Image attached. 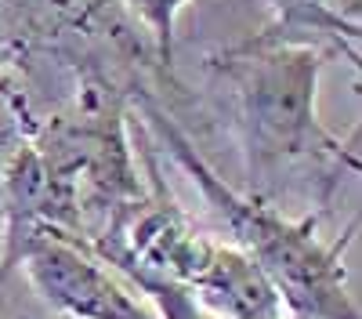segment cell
Segmentation results:
<instances>
[{
    "label": "cell",
    "mask_w": 362,
    "mask_h": 319,
    "mask_svg": "<svg viewBox=\"0 0 362 319\" xmlns=\"http://www.w3.org/2000/svg\"><path fill=\"white\" fill-rule=\"evenodd\" d=\"M326 51L264 37L261 29L206 54V76L239 145L247 192L286 211L300 199L322 214L344 178L362 170L355 141L319 116Z\"/></svg>",
    "instance_id": "1"
},
{
    "label": "cell",
    "mask_w": 362,
    "mask_h": 319,
    "mask_svg": "<svg viewBox=\"0 0 362 319\" xmlns=\"http://www.w3.org/2000/svg\"><path fill=\"white\" fill-rule=\"evenodd\" d=\"M131 105L156 149L192 178L203 203L225 232L221 240L243 250L268 276L290 319H362L348 290V269H344V250L351 247L358 221L344 228V236L326 243L319 236L322 214H290L276 203H264L250 192L232 189L203 160L189 131L177 124V116L163 105L156 91H138Z\"/></svg>",
    "instance_id": "2"
},
{
    "label": "cell",
    "mask_w": 362,
    "mask_h": 319,
    "mask_svg": "<svg viewBox=\"0 0 362 319\" xmlns=\"http://www.w3.org/2000/svg\"><path fill=\"white\" fill-rule=\"evenodd\" d=\"M0 66L25 98L40 73L62 76L66 95L80 80L156 91L167 105L181 91L124 0H0Z\"/></svg>",
    "instance_id": "3"
},
{
    "label": "cell",
    "mask_w": 362,
    "mask_h": 319,
    "mask_svg": "<svg viewBox=\"0 0 362 319\" xmlns=\"http://www.w3.org/2000/svg\"><path fill=\"white\" fill-rule=\"evenodd\" d=\"M4 272H22L33 294L66 319H160L131 279L62 236H33L11 254Z\"/></svg>",
    "instance_id": "4"
},
{
    "label": "cell",
    "mask_w": 362,
    "mask_h": 319,
    "mask_svg": "<svg viewBox=\"0 0 362 319\" xmlns=\"http://www.w3.org/2000/svg\"><path fill=\"white\" fill-rule=\"evenodd\" d=\"M268 22L261 25L264 37L308 44L341 58L358 73V44H362V0H264Z\"/></svg>",
    "instance_id": "5"
},
{
    "label": "cell",
    "mask_w": 362,
    "mask_h": 319,
    "mask_svg": "<svg viewBox=\"0 0 362 319\" xmlns=\"http://www.w3.org/2000/svg\"><path fill=\"white\" fill-rule=\"evenodd\" d=\"M109 269H116L124 279H131L141 294L148 298V305L160 312V319H225L218 312L203 308L185 286H177V283H170V279H163L156 272H145L138 265H109Z\"/></svg>",
    "instance_id": "6"
},
{
    "label": "cell",
    "mask_w": 362,
    "mask_h": 319,
    "mask_svg": "<svg viewBox=\"0 0 362 319\" xmlns=\"http://www.w3.org/2000/svg\"><path fill=\"white\" fill-rule=\"evenodd\" d=\"M131 18L141 25V33L153 44L156 58L174 73V40H177V18L192 0H124Z\"/></svg>",
    "instance_id": "7"
}]
</instances>
